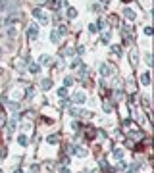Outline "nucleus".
I'll return each instance as SVG.
<instances>
[{"mask_svg":"<svg viewBox=\"0 0 154 173\" xmlns=\"http://www.w3.org/2000/svg\"><path fill=\"white\" fill-rule=\"evenodd\" d=\"M100 73H102V77H110V75H114L116 73V66H102L100 67Z\"/></svg>","mask_w":154,"mask_h":173,"instance_id":"nucleus-1","label":"nucleus"},{"mask_svg":"<svg viewBox=\"0 0 154 173\" xmlns=\"http://www.w3.org/2000/svg\"><path fill=\"white\" fill-rule=\"evenodd\" d=\"M121 35H123V39H125V40H131V39H133V27H131V25H123Z\"/></svg>","mask_w":154,"mask_h":173,"instance_id":"nucleus-2","label":"nucleus"},{"mask_svg":"<svg viewBox=\"0 0 154 173\" xmlns=\"http://www.w3.org/2000/svg\"><path fill=\"white\" fill-rule=\"evenodd\" d=\"M37 35H39V27H37V23H31L27 29V37L33 40V39H37Z\"/></svg>","mask_w":154,"mask_h":173,"instance_id":"nucleus-3","label":"nucleus"},{"mask_svg":"<svg viewBox=\"0 0 154 173\" xmlns=\"http://www.w3.org/2000/svg\"><path fill=\"white\" fill-rule=\"evenodd\" d=\"M33 16H35V17H39V19L42 21V23H48V17H46V13L42 12L41 8H35V10H33Z\"/></svg>","mask_w":154,"mask_h":173,"instance_id":"nucleus-4","label":"nucleus"},{"mask_svg":"<svg viewBox=\"0 0 154 173\" xmlns=\"http://www.w3.org/2000/svg\"><path fill=\"white\" fill-rule=\"evenodd\" d=\"M144 139V135L141 133V131H133V133H129V140L131 142H141Z\"/></svg>","mask_w":154,"mask_h":173,"instance_id":"nucleus-5","label":"nucleus"},{"mask_svg":"<svg viewBox=\"0 0 154 173\" xmlns=\"http://www.w3.org/2000/svg\"><path fill=\"white\" fill-rule=\"evenodd\" d=\"M94 136H97V131H94L93 127H85V139L87 140H93Z\"/></svg>","mask_w":154,"mask_h":173,"instance_id":"nucleus-6","label":"nucleus"},{"mask_svg":"<svg viewBox=\"0 0 154 173\" xmlns=\"http://www.w3.org/2000/svg\"><path fill=\"white\" fill-rule=\"evenodd\" d=\"M71 100L75 104H81V102H85V94H83V92H75V94L71 96Z\"/></svg>","mask_w":154,"mask_h":173,"instance_id":"nucleus-7","label":"nucleus"},{"mask_svg":"<svg viewBox=\"0 0 154 173\" xmlns=\"http://www.w3.org/2000/svg\"><path fill=\"white\" fill-rule=\"evenodd\" d=\"M102 110L110 113V112L114 110V102H112V100H104V104H102Z\"/></svg>","mask_w":154,"mask_h":173,"instance_id":"nucleus-8","label":"nucleus"},{"mask_svg":"<svg viewBox=\"0 0 154 173\" xmlns=\"http://www.w3.org/2000/svg\"><path fill=\"white\" fill-rule=\"evenodd\" d=\"M73 154H77V156H87V150L81 148V146H73Z\"/></svg>","mask_w":154,"mask_h":173,"instance_id":"nucleus-9","label":"nucleus"},{"mask_svg":"<svg viewBox=\"0 0 154 173\" xmlns=\"http://www.w3.org/2000/svg\"><path fill=\"white\" fill-rule=\"evenodd\" d=\"M123 16H125V17H127L129 21L137 17V16H135V12H133V10H129V8H127V10H123Z\"/></svg>","mask_w":154,"mask_h":173,"instance_id":"nucleus-10","label":"nucleus"},{"mask_svg":"<svg viewBox=\"0 0 154 173\" xmlns=\"http://www.w3.org/2000/svg\"><path fill=\"white\" fill-rule=\"evenodd\" d=\"M41 63L42 66H50V63H52V58L50 56H41Z\"/></svg>","mask_w":154,"mask_h":173,"instance_id":"nucleus-11","label":"nucleus"},{"mask_svg":"<svg viewBox=\"0 0 154 173\" xmlns=\"http://www.w3.org/2000/svg\"><path fill=\"white\" fill-rule=\"evenodd\" d=\"M56 33L60 35V37H64V35L68 33V29H65V25H58V27H56Z\"/></svg>","mask_w":154,"mask_h":173,"instance_id":"nucleus-12","label":"nucleus"},{"mask_svg":"<svg viewBox=\"0 0 154 173\" xmlns=\"http://www.w3.org/2000/svg\"><path fill=\"white\" fill-rule=\"evenodd\" d=\"M18 142L21 144V146H27V144H29V140H27L25 135H19V136H18Z\"/></svg>","mask_w":154,"mask_h":173,"instance_id":"nucleus-13","label":"nucleus"},{"mask_svg":"<svg viewBox=\"0 0 154 173\" xmlns=\"http://www.w3.org/2000/svg\"><path fill=\"white\" fill-rule=\"evenodd\" d=\"M68 17H69V19L77 17V10H75V8H68Z\"/></svg>","mask_w":154,"mask_h":173,"instance_id":"nucleus-14","label":"nucleus"},{"mask_svg":"<svg viewBox=\"0 0 154 173\" xmlns=\"http://www.w3.org/2000/svg\"><path fill=\"white\" fill-rule=\"evenodd\" d=\"M141 83H143V85H150V75L144 73V75L141 77Z\"/></svg>","mask_w":154,"mask_h":173,"instance_id":"nucleus-15","label":"nucleus"},{"mask_svg":"<svg viewBox=\"0 0 154 173\" xmlns=\"http://www.w3.org/2000/svg\"><path fill=\"white\" fill-rule=\"evenodd\" d=\"M39 66H37V63H29V71H31V73H39Z\"/></svg>","mask_w":154,"mask_h":173,"instance_id":"nucleus-16","label":"nucleus"},{"mask_svg":"<svg viewBox=\"0 0 154 173\" xmlns=\"http://www.w3.org/2000/svg\"><path fill=\"white\" fill-rule=\"evenodd\" d=\"M50 87H52V81H50V79H45V81H42V89H45V90H48Z\"/></svg>","mask_w":154,"mask_h":173,"instance_id":"nucleus-17","label":"nucleus"},{"mask_svg":"<svg viewBox=\"0 0 154 173\" xmlns=\"http://www.w3.org/2000/svg\"><path fill=\"white\" fill-rule=\"evenodd\" d=\"M58 140H60V136H58V135H50V136H48V142H50V144H56Z\"/></svg>","mask_w":154,"mask_h":173,"instance_id":"nucleus-18","label":"nucleus"},{"mask_svg":"<svg viewBox=\"0 0 154 173\" xmlns=\"http://www.w3.org/2000/svg\"><path fill=\"white\" fill-rule=\"evenodd\" d=\"M58 96L65 98V96H68V89H65V87H64V89H60V90H58Z\"/></svg>","mask_w":154,"mask_h":173,"instance_id":"nucleus-19","label":"nucleus"},{"mask_svg":"<svg viewBox=\"0 0 154 173\" xmlns=\"http://www.w3.org/2000/svg\"><path fill=\"white\" fill-rule=\"evenodd\" d=\"M50 40H52V42H60V35H58V33L54 31L52 35H50Z\"/></svg>","mask_w":154,"mask_h":173,"instance_id":"nucleus-20","label":"nucleus"},{"mask_svg":"<svg viewBox=\"0 0 154 173\" xmlns=\"http://www.w3.org/2000/svg\"><path fill=\"white\" fill-rule=\"evenodd\" d=\"M79 75H87V66H83V63H79Z\"/></svg>","mask_w":154,"mask_h":173,"instance_id":"nucleus-21","label":"nucleus"},{"mask_svg":"<svg viewBox=\"0 0 154 173\" xmlns=\"http://www.w3.org/2000/svg\"><path fill=\"white\" fill-rule=\"evenodd\" d=\"M16 35H18V31H16L14 27H10V29H8V37H10V39H14Z\"/></svg>","mask_w":154,"mask_h":173,"instance_id":"nucleus-22","label":"nucleus"},{"mask_svg":"<svg viewBox=\"0 0 154 173\" xmlns=\"http://www.w3.org/2000/svg\"><path fill=\"white\" fill-rule=\"evenodd\" d=\"M114 156L118 158V160H121V158H123V150H120V148H118V150H114Z\"/></svg>","mask_w":154,"mask_h":173,"instance_id":"nucleus-23","label":"nucleus"},{"mask_svg":"<svg viewBox=\"0 0 154 173\" xmlns=\"http://www.w3.org/2000/svg\"><path fill=\"white\" fill-rule=\"evenodd\" d=\"M89 31H91V33H97V31H98V25H97V23H91V25H89Z\"/></svg>","mask_w":154,"mask_h":173,"instance_id":"nucleus-24","label":"nucleus"},{"mask_svg":"<svg viewBox=\"0 0 154 173\" xmlns=\"http://www.w3.org/2000/svg\"><path fill=\"white\" fill-rule=\"evenodd\" d=\"M25 92H27V94H25L27 98H33V92H35V90H33V87H29V89H27Z\"/></svg>","mask_w":154,"mask_h":173,"instance_id":"nucleus-25","label":"nucleus"},{"mask_svg":"<svg viewBox=\"0 0 154 173\" xmlns=\"http://www.w3.org/2000/svg\"><path fill=\"white\" fill-rule=\"evenodd\" d=\"M131 63H137V50L131 52Z\"/></svg>","mask_w":154,"mask_h":173,"instance_id":"nucleus-26","label":"nucleus"},{"mask_svg":"<svg viewBox=\"0 0 154 173\" xmlns=\"http://www.w3.org/2000/svg\"><path fill=\"white\" fill-rule=\"evenodd\" d=\"M102 40H104V42L110 40V31H104V35H102Z\"/></svg>","mask_w":154,"mask_h":173,"instance_id":"nucleus-27","label":"nucleus"},{"mask_svg":"<svg viewBox=\"0 0 154 173\" xmlns=\"http://www.w3.org/2000/svg\"><path fill=\"white\" fill-rule=\"evenodd\" d=\"M112 52H114V54H121V50H120L118 44H114V46H112Z\"/></svg>","mask_w":154,"mask_h":173,"instance_id":"nucleus-28","label":"nucleus"},{"mask_svg":"<svg viewBox=\"0 0 154 173\" xmlns=\"http://www.w3.org/2000/svg\"><path fill=\"white\" fill-rule=\"evenodd\" d=\"M79 113H83L79 108H71V115H79Z\"/></svg>","mask_w":154,"mask_h":173,"instance_id":"nucleus-29","label":"nucleus"},{"mask_svg":"<svg viewBox=\"0 0 154 173\" xmlns=\"http://www.w3.org/2000/svg\"><path fill=\"white\" fill-rule=\"evenodd\" d=\"M64 54H65V56H71V54H73V48H71V46H68V48L64 50Z\"/></svg>","mask_w":154,"mask_h":173,"instance_id":"nucleus-30","label":"nucleus"},{"mask_svg":"<svg viewBox=\"0 0 154 173\" xmlns=\"http://www.w3.org/2000/svg\"><path fill=\"white\" fill-rule=\"evenodd\" d=\"M64 85H65V87H69V85H73V79H71V77H65V81H64Z\"/></svg>","mask_w":154,"mask_h":173,"instance_id":"nucleus-31","label":"nucleus"},{"mask_svg":"<svg viewBox=\"0 0 154 173\" xmlns=\"http://www.w3.org/2000/svg\"><path fill=\"white\" fill-rule=\"evenodd\" d=\"M143 106L146 108V110H148V108H150V102H148V98H143Z\"/></svg>","mask_w":154,"mask_h":173,"instance_id":"nucleus-32","label":"nucleus"},{"mask_svg":"<svg viewBox=\"0 0 154 173\" xmlns=\"http://www.w3.org/2000/svg\"><path fill=\"white\" fill-rule=\"evenodd\" d=\"M121 96H123V94H121V90H116V94H114V98H116V100H120Z\"/></svg>","mask_w":154,"mask_h":173,"instance_id":"nucleus-33","label":"nucleus"},{"mask_svg":"<svg viewBox=\"0 0 154 173\" xmlns=\"http://www.w3.org/2000/svg\"><path fill=\"white\" fill-rule=\"evenodd\" d=\"M4 156H6V148L0 146V158H4Z\"/></svg>","mask_w":154,"mask_h":173,"instance_id":"nucleus-34","label":"nucleus"},{"mask_svg":"<svg viewBox=\"0 0 154 173\" xmlns=\"http://www.w3.org/2000/svg\"><path fill=\"white\" fill-rule=\"evenodd\" d=\"M97 25H98V27H106V19H100Z\"/></svg>","mask_w":154,"mask_h":173,"instance_id":"nucleus-35","label":"nucleus"},{"mask_svg":"<svg viewBox=\"0 0 154 173\" xmlns=\"http://www.w3.org/2000/svg\"><path fill=\"white\" fill-rule=\"evenodd\" d=\"M58 173H69V169L68 167H60V169H58Z\"/></svg>","mask_w":154,"mask_h":173,"instance_id":"nucleus-36","label":"nucleus"},{"mask_svg":"<svg viewBox=\"0 0 154 173\" xmlns=\"http://www.w3.org/2000/svg\"><path fill=\"white\" fill-rule=\"evenodd\" d=\"M39 171V167H37V165H31V173H37Z\"/></svg>","mask_w":154,"mask_h":173,"instance_id":"nucleus-37","label":"nucleus"},{"mask_svg":"<svg viewBox=\"0 0 154 173\" xmlns=\"http://www.w3.org/2000/svg\"><path fill=\"white\" fill-rule=\"evenodd\" d=\"M108 2H110V0H100V4H102V6H106Z\"/></svg>","mask_w":154,"mask_h":173,"instance_id":"nucleus-38","label":"nucleus"},{"mask_svg":"<svg viewBox=\"0 0 154 173\" xmlns=\"http://www.w3.org/2000/svg\"><path fill=\"white\" fill-rule=\"evenodd\" d=\"M37 2H39V4H45V2H48V0H37Z\"/></svg>","mask_w":154,"mask_h":173,"instance_id":"nucleus-39","label":"nucleus"},{"mask_svg":"<svg viewBox=\"0 0 154 173\" xmlns=\"http://www.w3.org/2000/svg\"><path fill=\"white\" fill-rule=\"evenodd\" d=\"M127 173H135V171H133V169H131V171H127Z\"/></svg>","mask_w":154,"mask_h":173,"instance_id":"nucleus-40","label":"nucleus"},{"mask_svg":"<svg viewBox=\"0 0 154 173\" xmlns=\"http://www.w3.org/2000/svg\"><path fill=\"white\" fill-rule=\"evenodd\" d=\"M123 2H131V0H123Z\"/></svg>","mask_w":154,"mask_h":173,"instance_id":"nucleus-41","label":"nucleus"},{"mask_svg":"<svg viewBox=\"0 0 154 173\" xmlns=\"http://www.w3.org/2000/svg\"><path fill=\"white\" fill-rule=\"evenodd\" d=\"M0 113H2V106H0Z\"/></svg>","mask_w":154,"mask_h":173,"instance_id":"nucleus-42","label":"nucleus"}]
</instances>
